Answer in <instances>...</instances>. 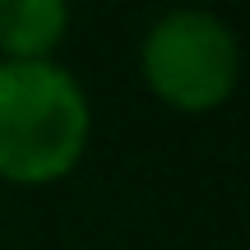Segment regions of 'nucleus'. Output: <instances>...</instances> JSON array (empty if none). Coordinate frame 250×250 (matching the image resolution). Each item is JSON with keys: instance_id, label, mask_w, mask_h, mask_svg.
<instances>
[{"instance_id": "1", "label": "nucleus", "mask_w": 250, "mask_h": 250, "mask_svg": "<svg viewBox=\"0 0 250 250\" xmlns=\"http://www.w3.org/2000/svg\"><path fill=\"white\" fill-rule=\"evenodd\" d=\"M93 111L79 79L56 61L0 65V181L51 186L79 167Z\"/></svg>"}, {"instance_id": "3", "label": "nucleus", "mask_w": 250, "mask_h": 250, "mask_svg": "<svg viewBox=\"0 0 250 250\" xmlns=\"http://www.w3.org/2000/svg\"><path fill=\"white\" fill-rule=\"evenodd\" d=\"M70 28V0H0V56L51 61Z\"/></svg>"}, {"instance_id": "2", "label": "nucleus", "mask_w": 250, "mask_h": 250, "mask_svg": "<svg viewBox=\"0 0 250 250\" xmlns=\"http://www.w3.org/2000/svg\"><path fill=\"white\" fill-rule=\"evenodd\" d=\"M144 83L171 111H213L241 79V42L208 9H171L148 28L139 46Z\"/></svg>"}]
</instances>
